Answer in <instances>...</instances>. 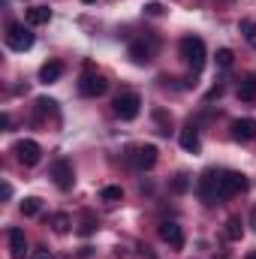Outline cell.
<instances>
[{"mask_svg": "<svg viewBox=\"0 0 256 259\" xmlns=\"http://www.w3.org/2000/svg\"><path fill=\"white\" fill-rule=\"evenodd\" d=\"M181 58H184V64L190 66L193 72H199L205 66V42L199 36H184L181 39Z\"/></svg>", "mask_w": 256, "mask_h": 259, "instance_id": "6da1fadb", "label": "cell"}, {"mask_svg": "<svg viewBox=\"0 0 256 259\" xmlns=\"http://www.w3.org/2000/svg\"><path fill=\"white\" fill-rule=\"evenodd\" d=\"M130 61L136 66H145L154 61V55H157V36H142V39H133L127 49Z\"/></svg>", "mask_w": 256, "mask_h": 259, "instance_id": "7a4b0ae2", "label": "cell"}, {"mask_svg": "<svg viewBox=\"0 0 256 259\" xmlns=\"http://www.w3.org/2000/svg\"><path fill=\"white\" fill-rule=\"evenodd\" d=\"M196 193H199V199H202L205 205L220 202V172L205 169V172H202V178H199V184H196Z\"/></svg>", "mask_w": 256, "mask_h": 259, "instance_id": "3957f363", "label": "cell"}, {"mask_svg": "<svg viewBox=\"0 0 256 259\" xmlns=\"http://www.w3.org/2000/svg\"><path fill=\"white\" fill-rule=\"evenodd\" d=\"M6 46H9L12 52H27V49H33V33H30V27H24V24H18V21L6 24Z\"/></svg>", "mask_w": 256, "mask_h": 259, "instance_id": "277c9868", "label": "cell"}, {"mask_svg": "<svg viewBox=\"0 0 256 259\" xmlns=\"http://www.w3.org/2000/svg\"><path fill=\"white\" fill-rule=\"evenodd\" d=\"M139 109H142V97L139 94H121V97H115V115L121 118V121H133V118H139Z\"/></svg>", "mask_w": 256, "mask_h": 259, "instance_id": "5b68a950", "label": "cell"}, {"mask_svg": "<svg viewBox=\"0 0 256 259\" xmlns=\"http://www.w3.org/2000/svg\"><path fill=\"white\" fill-rule=\"evenodd\" d=\"M244 190H247V178L241 172H220V199H232Z\"/></svg>", "mask_w": 256, "mask_h": 259, "instance_id": "8992f818", "label": "cell"}, {"mask_svg": "<svg viewBox=\"0 0 256 259\" xmlns=\"http://www.w3.org/2000/svg\"><path fill=\"white\" fill-rule=\"evenodd\" d=\"M15 157H18V163H24V166H36V163L42 160V148H39V142H33V139H18V142H15Z\"/></svg>", "mask_w": 256, "mask_h": 259, "instance_id": "52a82bcc", "label": "cell"}, {"mask_svg": "<svg viewBox=\"0 0 256 259\" xmlns=\"http://www.w3.org/2000/svg\"><path fill=\"white\" fill-rule=\"evenodd\" d=\"M52 181L61 187V190H72V184H75V172H72V163L69 160H55L52 163Z\"/></svg>", "mask_w": 256, "mask_h": 259, "instance_id": "ba28073f", "label": "cell"}, {"mask_svg": "<svg viewBox=\"0 0 256 259\" xmlns=\"http://www.w3.org/2000/svg\"><path fill=\"white\" fill-rule=\"evenodd\" d=\"M78 91H81V97H103L109 91V81L100 72H84L78 81Z\"/></svg>", "mask_w": 256, "mask_h": 259, "instance_id": "9c48e42d", "label": "cell"}, {"mask_svg": "<svg viewBox=\"0 0 256 259\" xmlns=\"http://www.w3.org/2000/svg\"><path fill=\"white\" fill-rule=\"evenodd\" d=\"M127 157L136 169H154V163H157V148H154V145H139V148H130Z\"/></svg>", "mask_w": 256, "mask_h": 259, "instance_id": "30bf717a", "label": "cell"}, {"mask_svg": "<svg viewBox=\"0 0 256 259\" xmlns=\"http://www.w3.org/2000/svg\"><path fill=\"white\" fill-rule=\"evenodd\" d=\"M160 238H163L172 250H181V247H184V229H181L178 223H172V220L160 223Z\"/></svg>", "mask_w": 256, "mask_h": 259, "instance_id": "8fae6325", "label": "cell"}, {"mask_svg": "<svg viewBox=\"0 0 256 259\" xmlns=\"http://www.w3.org/2000/svg\"><path fill=\"white\" fill-rule=\"evenodd\" d=\"M178 142H181V148H184L187 154H199V151H202V139H199V130L193 127V124H187V127L178 133Z\"/></svg>", "mask_w": 256, "mask_h": 259, "instance_id": "7c38bea8", "label": "cell"}, {"mask_svg": "<svg viewBox=\"0 0 256 259\" xmlns=\"http://www.w3.org/2000/svg\"><path fill=\"white\" fill-rule=\"evenodd\" d=\"M232 139H235V142H253L256 139V121L253 118L232 121Z\"/></svg>", "mask_w": 256, "mask_h": 259, "instance_id": "4fadbf2b", "label": "cell"}, {"mask_svg": "<svg viewBox=\"0 0 256 259\" xmlns=\"http://www.w3.org/2000/svg\"><path fill=\"white\" fill-rule=\"evenodd\" d=\"M6 238H9V256L12 259H24L27 256V238H24L21 229H9Z\"/></svg>", "mask_w": 256, "mask_h": 259, "instance_id": "5bb4252c", "label": "cell"}, {"mask_svg": "<svg viewBox=\"0 0 256 259\" xmlns=\"http://www.w3.org/2000/svg\"><path fill=\"white\" fill-rule=\"evenodd\" d=\"M64 75V64L61 61H49V64L39 66V81L42 84H52V81H58Z\"/></svg>", "mask_w": 256, "mask_h": 259, "instance_id": "9a60e30c", "label": "cell"}, {"mask_svg": "<svg viewBox=\"0 0 256 259\" xmlns=\"http://www.w3.org/2000/svg\"><path fill=\"white\" fill-rule=\"evenodd\" d=\"M24 18H27V24H49L52 21V9L49 6H30L27 12H24Z\"/></svg>", "mask_w": 256, "mask_h": 259, "instance_id": "2e32d148", "label": "cell"}, {"mask_svg": "<svg viewBox=\"0 0 256 259\" xmlns=\"http://www.w3.org/2000/svg\"><path fill=\"white\" fill-rule=\"evenodd\" d=\"M238 100H244V103H256V75H247V78L238 84Z\"/></svg>", "mask_w": 256, "mask_h": 259, "instance_id": "e0dca14e", "label": "cell"}, {"mask_svg": "<svg viewBox=\"0 0 256 259\" xmlns=\"http://www.w3.org/2000/svg\"><path fill=\"white\" fill-rule=\"evenodd\" d=\"M241 235H244L241 217H229V220H226V238H229V241H241Z\"/></svg>", "mask_w": 256, "mask_h": 259, "instance_id": "ac0fdd59", "label": "cell"}, {"mask_svg": "<svg viewBox=\"0 0 256 259\" xmlns=\"http://www.w3.org/2000/svg\"><path fill=\"white\" fill-rule=\"evenodd\" d=\"M39 211H42V199H39V196H27V199L21 202V214H24V217H36Z\"/></svg>", "mask_w": 256, "mask_h": 259, "instance_id": "d6986e66", "label": "cell"}, {"mask_svg": "<svg viewBox=\"0 0 256 259\" xmlns=\"http://www.w3.org/2000/svg\"><path fill=\"white\" fill-rule=\"evenodd\" d=\"M100 199H103V202H109V205H115V202H121V199H124V190H121V187H115V184H109V187H103V190H100Z\"/></svg>", "mask_w": 256, "mask_h": 259, "instance_id": "ffe728a7", "label": "cell"}, {"mask_svg": "<svg viewBox=\"0 0 256 259\" xmlns=\"http://www.w3.org/2000/svg\"><path fill=\"white\" fill-rule=\"evenodd\" d=\"M36 115H39V118H42V115H58V103L49 100V97H39V100H36Z\"/></svg>", "mask_w": 256, "mask_h": 259, "instance_id": "44dd1931", "label": "cell"}, {"mask_svg": "<svg viewBox=\"0 0 256 259\" xmlns=\"http://www.w3.org/2000/svg\"><path fill=\"white\" fill-rule=\"evenodd\" d=\"M238 30L244 33V39H247V46H253V49H256V21H247V18H244V21L238 24Z\"/></svg>", "mask_w": 256, "mask_h": 259, "instance_id": "7402d4cb", "label": "cell"}, {"mask_svg": "<svg viewBox=\"0 0 256 259\" xmlns=\"http://www.w3.org/2000/svg\"><path fill=\"white\" fill-rule=\"evenodd\" d=\"M52 229H55L58 235H66V232H69V217H66V214H55V217H52Z\"/></svg>", "mask_w": 256, "mask_h": 259, "instance_id": "603a6c76", "label": "cell"}, {"mask_svg": "<svg viewBox=\"0 0 256 259\" xmlns=\"http://www.w3.org/2000/svg\"><path fill=\"white\" fill-rule=\"evenodd\" d=\"M232 61H235L232 49H220V52H217V64L223 66V69H226V66H232Z\"/></svg>", "mask_w": 256, "mask_h": 259, "instance_id": "cb8c5ba5", "label": "cell"}, {"mask_svg": "<svg viewBox=\"0 0 256 259\" xmlns=\"http://www.w3.org/2000/svg\"><path fill=\"white\" fill-rule=\"evenodd\" d=\"M187 187H190V178H187V175H175L172 190H175V193H187Z\"/></svg>", "mask_w": 256, "mask_h": 259, "instance_id": "d4e9b609", "label": "cell"}, {"mask_svg": "<svg viewBox=\"0 0 256 259\" xmlns=\"http://www.w3.org/2000/svg\"><path fill=\"white\" fill-rule=\"evenodd\" d=\"M94 229H97V220H94L91 214H84V223H81V229H78V232H81V235H91Z\"/></svg>", "mask_w": 256, "mask_h": 259, "instance_id": "484cf974", "label": "cell"}, {"mask_svg": "<svg viewBox=\"0 0 256 259\" xmlns=\"http://www.w3.org/2000/svg\"><path fill=\"white\" fill-rule=\"evenodd\" d=\"M145 15H154V18L163 15V3H157V0L154 3H145Z\"/></svg>", "mask_w": 256, "mask_h": 259, "instance_id": "4316f807", "label": "cell"}, {"mask_svg": "<svg viewBox=\"0 0 256 259\" xmlns=\"http://www.w3.org/2000/svg\"><path fill=\"white\" fill-rule=\"evenodd\" d=\"M30 259H55V253H52L49 247H36V250L30 253Z\"/></svg>", "mask_w": 256, "mask_h": 259, "instance_id": "83f0119b", "label": "cell"}, {"mask_svg": "<svg viewBox=\"0 0 256 259\" xmlns=\"http://www.w3.org/2000/svg\"><path fill=\"white\" fill-rule=\"evenodd\" d=\"M250 223H253V229H256V208H253V214H250Z\"/></svg>", "mask_w": 256, "mask_h": 259, "instance_id": "f1b7e54d", "label": "cell"}, {"mask_svg": "<svg viewBox=\"0 0 256 259\" xmlns=\"http://www.w3.org/2000/svg\"><path fill=\"white\" fill-rule=\"evenodd\" d=\"M244 259H256V250H250V253H247V256H244Z\"/></svg>", "mask_w": 256, "mask_h": 259, "instance_id": "f546056e", "label": "cell"}, {"mask_svg": "<svg viewBox=\"0 0 256 259\" xmlns=\"http://www.w3.org/2000/svg\"><path fill=\"white\" fill-rule=\"evenodd\" d=\"M84 3H94V0H84Z\"/></svg>", "mask_w": 256, "mask_h": 259, "instance_id": "4dcf8cb0", "label": "cell"}]
</instances>
